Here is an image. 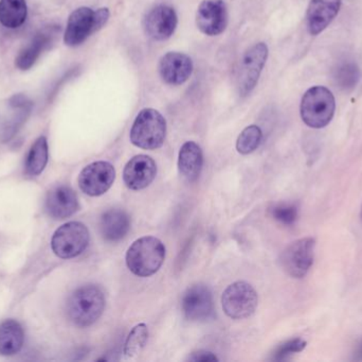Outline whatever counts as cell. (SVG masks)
Returning <instances> with one entry per match:
<instances>
[{
    "label": "cell",
    "instance_id": "obj_32",
    "mask_svg": "<svg viewBox=\"0 0 362 362\" xmlns=\"http://www.w3.org/2000/svg\"><path fill=\"white\" fill-rule=\"evenodd\" d=\"M353 359L355 361H362V340L357 344L356 349H355L354 356Z\"/></svg>",
    "mask_w": 362,
    "mask_h": 362
},
{
    "label": "cell",
    "instance_id": "obj_20",
    "mask_svg": "<svg viewBox=\"0 0 362 362\" xmlns=\"http://www.w3.org/2000/svg\"><path fill=\"white\" fill-rule=\"evenodd\" d=\"M204 165L202 149L196 142H187L180 148L178 155V170L187 182L193 183L199 178Z\"/></svg>",
    "mask_w": 362,
    "mask_h": 362
},
{
    "label": "cell",
    "instance_id": "obj_17",
    "mask_svg": "<svg viewBox=\"0 0 362 362\" xmlns=\"http://www.w3.org/2000/svg\"><path fill=\"white\" fill-rule=\"evenodd\" d=\"M59 32V28L57 26H48L40 30L19 53L16 59L17 67L21 70L31 68L42 51L47 50L52 45Z\"/></svg>",
    "mask_w": 362,
    "mask_h": 362
},
{
    "label": "cell",
    "instance_id": "obj_19",
    "mask_svg": "<svg viewBox=\"0 0 362 362\" xmlns=\"http://www.w3.org/2000/svg\"><path fill=\"white\" fill-rule=\"evenodd\" d=\"M131 229V219L125 210L112 208L106 210L100 219V231L104 239L120 242Z\"/></svg>",
    "mask_w": 362,
    "mask_h": 362
},
{
    "label": "cell",
    "instance_id": "obj_12",
    "mask_svg": "<svg viewBox=\"0 0 362 362\" xmlns=\"http://www.w3.org/2000/svg\"><path fill=\"white\" fill-rule=\"evenodd\" d=\"M178 25V17L172 6L160 4L152 9L144 18L146 35L154 40H169Z\"/></svg>",
    "mask_w": 362,
    "mask_h": 362
},
{
    "label": "cell",
    "instance_id": "obj_26",
    "mask_svg": "<svg viewBox=\"0 0 362 362\" xmlns=\"http://www.w3.org/2000/svg\"><path fill=\"white\" fill-rule=\"evenodd\" d=\"M263 140V132L261 128L252 125L245 128L236 140V150L240 154H250L257 150Z\"/></svg>",
    "mask_w": 362,
    "mask_h": 362
},
{
    "label": "cell",
    "instance_id": "obj_3",
    "mask_svg": "<svg viewBox=\"0 0 362 362\" xmlns=\"http://www.w3.org/2000/svg\"><path fill=\"white\" fill-rule=\"evenodd\" d=\"M336 111V100L327 87H310L305 91L300 106L302 120L313 129H322L329 125Z\"/></svg>",
    "mask_w": 362,
    "mask_h": 362
},
{
    "label": "cell",
    "instance_id": "obj_10",
    "mask_svg": "<svg viewBox=\"0 0 362 362\" xmlns=\"http://www.w3.org/2000/svg\"><path fill=\"white\" fill-rule=\"evenodd\" d=\"M181 308L187 320L193 322L208 320L214 312L212 293L206 285H193L183 293Z\"/></svg>",
    "mask_w": 362,
    "mask_h": 362
},
{
    "label": "cell",
    "instance_id": "obj_9",
    "mask_svg": "<svg viewBox=\"0 0 362 362\" xmlns=\"http://www.w3.org/2000/svg\"><path fill=\"white\" fill-rule=\"evenodd\" d=\"M116 180V169L108 162H95L78 176L81 191L90 197H99L110 191Z\"/></svg>",
    "mask_w": 362,
    "mask_h": 362
},
{
    "label": "cell",
    "instance_id": "obj_7",
    "mask_svg": "<svg viewBox=\"0 0 362 362\" xmlns=\"http://www.w3.org/2000/svg\"><path fill=\"white\" fill-rule=\"evenodd\" d=\"M268 55L269 50L267 45L261 42L253 45L243 55L238 78V91L243 97L249 95L257 86L264 66L267 62Z\"/></svg>",
    "mask_w": 362,
    "mask_h": 362
},
{
    "label": "cell",
    "instance_id": "obj_27",
    "mask_svg": "<svg viewBox=\"0 0 362 362\" xmlns=\"http://www.w3.org/2000/svg\"><path fill=\"white\" fill-rule=\"evenodd\" d=\"M15 110H17L16 114L11 118L10 121L6 123V125L2 129L1 140L4 142L10 140L17 133V131L21 129V125L25 123L28 117H29L30 112H31L32 106H25V108H17Z\"/></svg>",
    "mask_w": 362,
    "mask_h": 362
},
{
    "label": "cell",
    "instance_id": "obj_21",
    "mask_svg": "<svg viewBox=\"0 0 362 362\" xmlns=\"http://www.w3.org/2000/svg\"><path fill=\"white\" fill-rule=\"evenodd\" d=\"M25 333L15 320H6L0 324V355L12 356L23 349Z\"/></svg>",
    "mask_w": 362,
    "mask_h": 362
},
{
    "label": "cell",
    "instance_id": "obj_6",
    "mask_svg": "<svg viewBox=\"0 0 362 362\" xmlns=\"http://www.w3.org/2000/svg\"><path fill=\"white\" fill-rule=\"evenodd\" d=\"M89 244V231L86 225L76 221L66 223L55 231L51 247L57 256L74 259L82 254Z\"/></svg>",
    "mask_w": 362,
    "mask_h": 362
},
{
    "label": "cell",
    "instance_id": "obj_1",
    "mask_svg": "<svg viewBox=\"0 0 362 362\" xmlns=\"http://www.w3.org/2000/svg\"><path fill=\"white\" fill-rule=\"evenodd\" d=\"M125 259L132 273L139 278H148L157 273L165 261V244L153 236L139 238L129 247Z\"/></svg>",
    "mask_w": 362,
    "mask_h": 362
},
{
    "label": "cell",
    "instance_id": "obj_24",
    "mask_svg": "<svg viewBox=\"0 0 362 362\" xmlns=\"http://www.w3.org/2000/svg\"><path fill=\"white\" fill-rule=\"evenodd\" d=\"M334 79L342 91H353L361 80V69L355 62H341L334 70Z\"/></svg>",
    "mask_w": 362,
    "mask_h": 362
},
{
    "label": "cell",
    "instance_id": "obj_28",
    "mask_svg": "<svg viewBox=\"0 0 362 362\" xmlns=\"http://www.w3.org/2000/svg\"><path fill=\"white\" fill-rule=\"evenodd\" d=\"M274 220L284 225H293L298 219V208L293 204L281 203L272 208Z\"/></svg>",
    "mask_w": 362,
    "mask_h": 362
},
{
    "label": "cell",
    "instance_id": "obj_2",
    "mask_svg": "<svg viewBox=\"0 0 362 362\" xmlns=\"http://www.w3.org/2000/svg\"><path fill=\"white\" fill-rule=\"evenodd\" d=\"M105 310V295L97 285H85L76 289L67 304L70 320L80 327L97 322Z\"/></svg>",
    "mask_w": 362,
    "mask_h": 362
},
{
    "label": "cell",
    "instance_id": "obj_18",
    "mask_svg": "<svg viewBox=\"0 0 362 362\" xmlns=\"http://www.w3.org/2000/svg\"><path fill=\"white\" fill-rule=\"evenodd\" d=\"M78 210V196L69 186L54 187L47 195L46 210L52 218L66 219L76 214Z\"/></svg>",
    "mask_w": 362,
    "mask_h": 362
},
{
    "label": "cell",
    "instance_id": "obj_13",
    "mask_svg": "<svg viewBox=\"0 0 362 362\" xmlns=\"http://www.w3.org/2000/svg\"><path fill=\"white\" fill-rule=\"evenodd\" d=\"M156 174L157 165L152 157L144 154L136 155L125 166L123 180L127 188L141 191L152 184Z\"/></svg>",
    "mask_w": 362,
    "mask_h": 362
},
{
    "label": "cell",
    "instance_id": "obj_22",
    "mask_svg": "<svg viewBox=\"0 0 362 362\" xmlns=\"http://www.w3.org/2000/svg\"><path fill=\"white\" fill-rule=\"evenodd\" d=\"M27 18L25 0H0V23L4 27L16 29Z\"/></svg>",
    "mask_w": 362,
    "mask_h": 362
},
{
    "label": "cell",
    "instance_id": "obj_29",
    "mask_svg": "<svg viewBox=\"0 0 362 362\" xmlns=\"http://www.w3.org/2000/svg\"><path fill=\"white\" fill-rule=\"evenodd\" d=\"M306 341L297 338V339L289 340L282 346H279L278 350L274 354V361H285L291 355L302 352L306 348Z\"/></svg>",
    "mask_w": 362,
    "mask_h": 362
},
{
    "label": "cell",
    "instance_id": "obj_23",
    "mask_svg": "<svg viewBox=\"0 0 362 362\" xmlns=\"http://www.w3.org/2000/svg\"><path fill=\"white\" fill-rule=\"evenodd\" d=\"M48 142L45 136L36 140L28 153L25 159V174L30 176H36L42 174L48 163Z\"/></svg>",
    "mask_w": 362,
    "mask_h": 362
},
{
    "label": "cell",
    "instance_id": "obj_5",
    "mask_svg": "<svg viewBox=\"0 0 362 362\" xmlns=\"http://www.w3.org/2000/svg\"><path fill=\"white\" fill-rule=\"evenodd\" d=\"M257 291L246 282H235L228 286L221 297L223 312L233 320L249 318L257 310Z\"/></svg>",
    "mask_w": 362,
    "mask_h": 362
},
{
    "label": "cell",
    "instance_id": "obj_31",
    "mask_svg": "<svg viewBox=\"0 0 362 362\" xmlns=\"http://www.w3.org/2000/svg\"><path fill=\"white\" fill-rule=\"evenodd\" d=\"M110 13L108 8H101L95 12V32L104 27L110 19Z\"/></svg>",
    "mask_w": 362,
    "mask_h": 362
},
{
    "label": "cell",
    "instance_id": "obj_4",
    "mask_svg": "<svg viewBox=\"0 0 362 362\" xmlns=\"http://www.w3.org/2000/svg\"><path fill=\"white\" fill-rule=\"evenodd\" d=\"M167 121L154 108H144L136 117L131 130V142L144 150H156L165 144Z\"/></svg>",
    "mask_w": 362,
    "mask_h": 362
},
{
    "label": "cell",
    "instance_id": "obj_16",
    "mask_svg": "<svg viewBox=\"0 0 362 362\" xmlns=\"http://www.w3.org/2000/svg\"><path fill=\"white\" fill-rule=\"evenodd\" d=\"M341 8V0H310L306 12V26L312 35L325 31Z\"/></svg>",
    "mask_w": 362,
    "mask_h": 362
},
{
    "label": "cell",
    "instance_id": "obj_25",
    "mask_svg": "<svg viewBox=\"0 0 362 362\" xmlns=\"http://www.w3.org/2000/svg\"><path fill=\"white\" fill-rule=\"evenodd\" d=\"M148 339V329L144 323L136 325L129 337L124 346V356L127 359H135L141 354L146 348Z\"/></svg>",
    "mask_w": 362,
    "mask_h": 362
},
{
    "label": "cell",
    "instance_id": "obj_11",
    "mask_svg": "<svg viewBox=\"0 0 362 362\" xmlns=\"http://www.w3.org/2000/svg\"><path fill=\"white\" fill-rule=\"evenodd\" d=\"M196 25L202 33L216 36L228 26V8L223 0H204L196 13Z\"/></svg>",
    "mask_w": 362,
    "mask_h": 362
},
{
    "label": "cell",
    "instance_id": "obj_30",
    "mask_svg": "<svg viewBox=\"0 0 362 362\" xmlns=\"http://www.w3.org/2000/svg\"><path fill=\"white\" fill-rule=\"evenodd\" d=\"M187 361L193 362H211L218 361V358L212 352L200 350L197 351V352L192 353Z\"/></svg>",
    "mask_w": 362,
    "mask_h": 362
},
{
    "label": "cell",
    "instance_id": "obj_14",
    "mask_svg": "<svg viewBox=\"0 0 362 362\" xmlns=\"http://www.w3.org/2000/svg\"><path fill=\"white\" fill-rule=\"evenodd\" d=\"M95 32V11L87 6H82L76 9L70 15L64 42L67 46H78Z\"/></svg>",
    "mask_w": 362,
    "mask_h": 362
},
{
    "label": "cell",
    "instance_id": "obj_8",
    "mask_svg": "<svg viewBox=\"0 0 362 362\" xmlns=\"http://www.w3.org/2000/svg\"><path fill=\"white\" fill-rule=\"evenodd\" d=\"M315 246L316 242L312 237L302 238L289 244L281 255L283 270L291 278H304L314 263Z\"/></svg>",
    "mask_w": 362,
    "mask_h": 362
},
{
    "label": "cell",
    "instance_id": "obj_15",
    "mask_svg": "<svg viewBox=\"0 0 362 362\" xmlns=\"http://www.w3.org/2000/svg\"><path fill=\"white\" fill-rule=\"evenodd\" d=\"M193 61L181 52H168L159 62V74L167 84L181 85L187 82L193 72Z\"/></svg>",
    "mask_w": 362,
    "mask_h": 362
}]
</instances>
